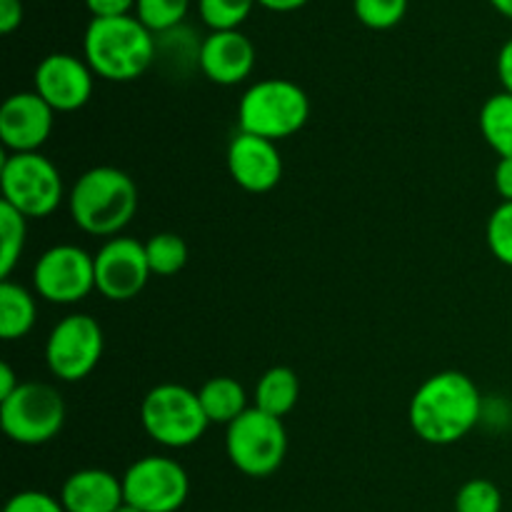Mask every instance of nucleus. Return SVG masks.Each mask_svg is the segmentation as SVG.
I'll use <instances>...</instances> for the list:
<instances>
[{"label": "nucleus", "mask_w": 512, "mask_h": 512, "mask_svg": "<svg viewBox=\"0 0 512 512\" xmlns=\"http://www.w3.org/2000/svg\"><path fill=\"white\" fill-rule=\"evenodd\" d=\"M480 413L483 398L475 380L460 370H440L415 390L408 420L423 443L453 445L478 425Z\"/></svg>", "instance_id": "obj_1"}, {"label": "nucleus", "mask_w": 512, "mask_h": 512, "mask_svg": "<svg viewBox=\"0 0 512 512\" xmlns=\"http://www.w3.org/2000/svg\"><path fill=\"white\" fill-rule=\"evenodd\" d=\"M68 210L83 233L118 238L138 213V185L125 170L98 165L75 180Z\"/></svg>", "instance_id": "obj_2"}, {"label": "nucleus", "mask_w": 512, "mask_h": 512, "mask_svg": "<svg viewBox=\"0 0 512 512\" xmlns=\"http://www.w3.org/2000/svg\"><path fill=\"white\" fill-rule=\"evenodd\" d=\"M83 55L103 80L130 83L155 63V33L135 15L93 18L83 35Z\"/></svg>", "instance_id": "obj_3"}, {"label": "nucleus", "mask_w": 512, "mask_h": 512, "mask_svg": "<svg viewBox=\"0 0 512 512\" xmlns=\"http://www.w3.org/2000/svg\"><path fill=\"white\" fill-rule=\"evenodd\" d=\"M310 118V98L288 78H265L250 85L238 103L240 133L265 140L290 138L300 133Z\"/></svg>", "instance_id": "obj_4"}, {"label": "nucleus", "mask_w": 512, "mask_h": 512, "mask_svg": "<svg viewBox=\"0 0 512 512\" xmlns=\"http://www.w3.org/2000/svg\"><path fill=\"white\" fill-rule=\"evenodd\" d=\"M140 423L155 443L178 450L198 443L210 420L195 390L178 383H163L148 390L140 403Z\"/></svg>", "instance_id": "obj_5"}, {"label": "nucleus", "mask_w": 512, "mask_h": 512, "mask_svg": "<svg viewBox=\"0 0 512 512\" xmlns=\"http://www.w3.org/2000/svg\"><path fill=\"white\" fill-rule=\"evenodd\" d=\"M225 450L235 470L248 478H268L288 455V430L283 420L263 413L253 405L228 425Z\"/></svg>", "instance_id": "obj_6"}, {"label": "nucleus", "mask_w": 512, "mask_h": 512, "mask_svg": "<svg viewBox=\"0 0 512 512\" xmlns=\"http://www.w3.org/2000/svg\"><path fill=\"white\" fill-rule=\"evenodd\" d=\"M3 203L25 218H48L63 200V178L53 160L40 153H10L0 168Z\"/></svg>", "instance_id": "obj_7"}, {"label": "nucleus", "mask_w": 512, "mask_h": 512, "mask_svg": "<svg viewBox=\"0 0 512 512\" xmlns=\"http://www.w3.org/2000/svg\"><path fill=\"white\" fill-rule=\"evenodd\" d=\"M3 433L18 445H45L63 430L65 400L48 383H20L10 398L0 400Z\"/></svg>", "instance_id": "obj_8"}, {"label": "nucleus", "mask_w": 512, "mask_h": 512, "mask_svg": "<svg viewBox=\"0 0 512 512\" xmlns=\"http://www.w3.org/2000/svg\"><path fill=\"white\" fill-rule=\"evenodd\" d=\"M103 348V328L93 315H65L50 330L45 343V363L50 373L63 383H80L98 368Z\"/></svg>", "instance_id": "obj_9"}, {"label": "nucleus", "mask_w": 512, "mask_h": 512, "mask_svg": "<svg viewBox=\"0 0 512 512\" xmlns=\"http://www.w3.org/2000/svg\"><path fill=\"white\" fill-rule=\"evenodd\" d=\"M123 495L140 512H178L190 495L188 470L173 458L145 455L125 470Z\"/></svg>", "instance_id": "obj_10"}, {"label": "nucleus", "mask_w": 512, "mask_h": 512, "mask_svg": "<svg viewBox=\"0 0 512 512\" xmlns=\"http://www.w3.org/2000/svg\"><path fill=\"white\" fill-rule=\"evenodd\" d=\"M33 288L45 303H80L95 290V258L78 245H53L35 260Z\"/></svg>", "instance_id": "obj_11"}, {"label": "nucleus", "mask_w": 512, "mask_h": 512, "mask_svg": "<svg viewBox=\"0 0 512 512\" xmlns=\"http://www.w3.org/2000/svg\"><path fill=\"white\" fill-rule=\"evenodd\" d=\"M93 258L95 290L113 303H128V300L138 298L153 275L145 243L128 238V235L110 238L108 243L100 245Z\"/></svg>", "instance_id": "obj_12"}, {"label": "nucleus", "mask_w": 512, "mask_h": 512, "mask_svg": "<svg viewBox=\"0 0 512 512\" xmlns=\"http://www.w3.org/2000/svg\"><path fill=\"white\" fill-rule=\"evenodd\" d=\"M93 78L90 65L78 55L50 53L35 68L33 90L55 113H73L93 98Z\"/></svg>", "instance_id": "obj_13"}, {"label": "nucleus", "mask_w": 512, "mask_h": 512, "mask_svg": "<svg viewBox=\"0 0 512 512\" xmlns=\"http://www.w3.org/2000/svg\"><path fill=\"white\" fill-rule=\"evenodd\" d=\"M55 110L35 90H23L0 105V140L10 153H38L53 133Z\"/></svg>", "instance_id": "obj_14"}, {"label": "nucleus", "mask_w": 512, "mask_h": 512, "mask_svg": "<svg viewBox=\"0 0 512 512\" xmlns=\"http://www.w3.org/2000/svg\"><path fill=\"white\" fill-rule=\"evenodd\" d=\"M228 170L238 188L270 193L283 178V158L273 140L238 133L228 145Z\"/></svg>", "instance_id": "obj_15"}, {"label": "nucleus", "mask_w": 512, "mask_h": 512, "mask_svg": "<svg viewBox=\"0 0 512 512\" xmlns=\"http://www.w3.org/2000/svg\"><path fill=\"white\" fill-rule=\"evenodd\" d=\"M255 68V45L240 30H215L200 45V70L215 85H238Z\"/></svg>", "instance_id": "obj_16"}, {"label": "nucleus", "mask_w": 512, "mask_h": 512, "mask_svg": "<svg viewBox=\"0 0 512 512\" xmlns=\"http://www.w3.org/2000/svg\"><path fill=\"white\" fill-rule=\"evenodd\" d=\"M65 512H115L125 503L123 478L103 468H83L60 488Z\"/></svg>", "instance_id": "obj_17"}, {"label": "nucleus", "mask_w": 512, "mask_h": 512, "mask_svg": "<svg viewBox=\"0 0 512 512\" xmlns=\"http://www.w3.org/2000/svg\"><path fill=\"white\" fill-rule=\"evenodd\" d=\"M300 400V378L293 368L275 365L255 385V408L283 420Z\"/></svg>", "instance_id": "obj_18"}, {"label": "nucleus", "mask_w": 512, "mask_h": 512, "mask_svg": "<svg viewBox=\"0 0 512 512\" xmlns=\"http://www.w3.org/2000/svg\"><path fill=\"white\" fill-rule=\"evenodd\" d=\"M198 398L210 425H230L250 408L245 388L230 375H220V378H210L208 383H203Z\"/></svg>", "instance_id": "obj_19"}, {"label": "nucleus", "mask_w": 512, "mask_h": 512, "mask_svg": "<svg viewBox=\"0 0 512 512\" xmlns=\"http://www.w3.org/2000/svg\"><path fill=\"white\" fill-rule=\"evenodd\" d=\"M38 305L35 295L13 280L0 283V338L18 340L33 330Z\"/></svg>", "instance_id": "obj_20"}, {"label": "nucleus", "mask_w": 512, "mask_h": 512, "mask_svg": "<svg viewBox=\"0 0 512 512\" xmlns=\"http://www.w3.org/2000/svg\"><path fill=\"white\" fill-rule=\"evenodd\" d=\"M478 123L485 143L500 158H512V95L505 90L490 95L480 108Z\"/></svg>", "instance_id": "obj_21"}, {"label": "nucleus", "mask_w": 512, "mask_h": 512, "mask_svg": "<svg viewBox=\"0 0 512 512\" xmlns=\"http://www.w3.org/2000/svg\"><path fill=\"white\" fill-rule=\"evenodd\" d=\"M28 240V218L8 203H0V278L8 280Z\"/></svg>", "instance_id": "obj_22"}, {"label": "nucleus", "mask_w": 512, "mask_h": 512, "mask_svg": "<svg viewBox=\"0 0 512 512\" xmlns=\"http://www.w3.org/2000/svg\"><path fill=\"white\" fill-rule=\"evenodd\" d=\"M148 263L158 278H173L188 265V245L178 233H155L145 243Z\"/></svg>", "instance_id": "obj_23"}, {"label": "nucleus", "mask_w": 512, "mask_h": 512, "mask_svg": "<svg viewBox=\"0 0 512 512\" xmlns=\"http://www.w3.org/2000/svg\"><path fill=\"white\" fill-rule=\"evenodd\" d=\"M188 8L190 0H138L133 15L150 33L160 35L183 25Z\"/></svg>", "instance_id": "obj_24"}, {"label": "nucleus", "mask_w": 512, "mask_h": 512, "mask_svg": "<svg viewBox=\"0 0 512 512\" xmlns=\"http://www.w3.org/2000/svg\"><path fill=\"white\" fill-rule=\"evenodd\" d=\"M258 0H198V10L210 33L215 30H238L248 20Z\"/></svg>", "instance_id": "obj_25"}, {"label": "nucleus", "mask_w": 512, "mask_h": 512, "mask_svg": "<svg viewBox=\"0 0 512 512\" xmlns=\"http://www.w3.org/2000/svg\"><path fill=\"white\" fill-rule=\"evenodd\" d=\"M410 0H353V13L365 28L390 30L403 23Z\"/></svg>", "instance_id": "obj_26"}, {"label": "nucleus", "mask_w": 512, "mask_h": 512, "mask_svg": "<svg viewBox=\"0 0 512 512\" xmlns=\"http://www.w3.org/2000/svg\"><path fill=\"white\" fill-rule=\"evenodd\" d=\"M455 512H503V493L493 480L473 478L455 495Z\"/></svg>", "instance_id": "obj_27"}, {"label": "nucleus", "mask_w": 512, "mask_h": 512, "mask_svg": "<svg viewBox=\"0 0 512 512\" xmlns=\"http://www.w3.org/2000/svg\"><path fill=\"white\" fill-rule=\"evenodd\" d=\"M488 248L503 265L512 268V203H500L488 218Z\"/></svg>", "instance_id": "obj_28"}, {"label": "nucleus", "mask_w": 512, "mask_h": 512, "mask_svg": "<svg viewBox=\"0 0 512 512\" xmlns=\"http://www.w3.org/2000/svg\"><path fill=\"white\" fill-rule=\"evenodd\" d=\"M3 512H65L60 498L43 493V490H20L5 503Z\"/></svg>", "instance_id": "obj_29"}, {"label": "nucleus", "mask_w": 512, "mask_h": 512, "mask_svg": "<svg viewBox=\"0 0 512 512\" xmlns=\"http://www.w3.org/2000/svg\"><path fill=\"white\" fill-rule=\"evenodd\" d=\"M138 0H85L93 18H120V15H133Z\"/></svg>", "instance_id": "obj_30"}, {"label": "nucleus", "mask_w": 512, "mask_h": 512, "mask_svg": "<svg viewBox=\"0 0 512 512\" xmlns=\"http://www.w3.org/2000/svg\"><path fill=\"white\" fill-rule=\"evenodd\" d=\"M23 23V0H0V33L10 35Z\"/></svg>", "instance_id": "obj_31"}, {"label": "nucleus", "mask_w": 512, "mask_h": 512, "mask_svg": "<svg viewBox=\"0 0 512 512\" xmlns=\"http://www.w3.org/2000/svg\"><path fill=\"white\" fill-rule=\"evenodd\" d=\"M495 190L503 198V203H512V158H500L495 165Z\"/></svg>", "instance_id": "obj_32"}, {"label": "nucleus", "mask_w": 512, "mask_h": 512, "mask_svg": "<svg viewBox=\"0 0 512 512\" xmlns=\"http://www.w3.org/2000/svg\"><path fill=\"white\" fill-rule=\"evenodd\" d=\"M498 78L500 83H503L505 93L512 95V38L498 53Z\"/></svg>", "instance_id": "obj_33"}, {"label": "nucleus", "mask_w": 512, "mask_h": 512, "mask_svg": "<svg viewBox=\"0 0 512 512\" xmlns=\"http://www.w3.org/2000/svg\"><path fill=\"white\" fill-rule=\"evenodd\" d=\"M310 0H258L260 8L270 10V13H293V10L305 8Z\"/></svg>", "instance_id": "obj_34"}, {"label": "nucleus", "mask_w": 512, "mask_h": 512, "mask_svg": "<svg viewBox=\"0 0 512 512\" xmlns=\"http://www.w3.org/2000/svg\"><path fill=\"white\" fill-rule=\"evenodd\" d=\"M18 388H20V380L15 378L13 368H10L8 363L0 365V400L10 398V395H13Z\"/></svg>", "instance_id": "obj_35"}, {"label": "nucleus", "mask_w": 512, "mask_h": 512, "mask_svg": "<svg viewBox=\"0 0 512 512\" xmlns=\"http://www.w3.org/2000/svg\"><path fill=\"white\" fill-rule=\"evenodd\" d=\"M490 5H493L503 18L512 20V0H490Z\"/></svg>", "instance_id": "obj_36"}, {"label": "nucleus", "mask_w": 512, "mask_h": 512, "mask_svg": "<svg viewBox=\"0 0 512 512\" xmlns=\"http://www.w3.org/2000/svg\"><path fill=\"white\" fill-rule=\"evenodd\" d=\"M115 512H140V510H138V508H133V505L123 503V505H120V508H118V510H115Z\"/></svg>", "instance_id": "obj_37"}]
</instances>
